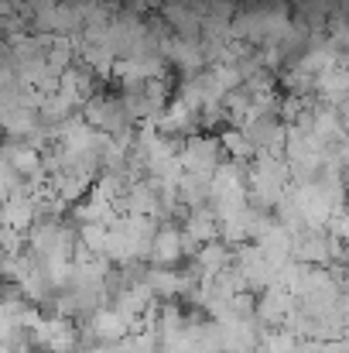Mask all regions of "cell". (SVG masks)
Masks as SVG:
<instances>
[{
    "label": "cell",
    "mask_w": 349,
    "mask_h": 353,
    "mask_svg": "<svg viewBox=\"0 0 349 353\" xmlns=\"http://www.w3.org/2000/svg\"><path fill=\"white\" fill-rule=\"evenodd\" d=\"M0 292H3V281H0Z\"/></svg>",
    "instance_id": "8992f818"
},
{
    "label": "cell",
    "mask_w": 349,
    "mask_h": 353,
    "mask_svg": "<svg viewBox=\"0 0 349 353\" xmlns=\"http://www.w3.org/2000/svg\"><path fill=\"white\" fill-rule=\"evenodd\" d=\"M178 165H182V172H189V175L209 179L213 168L220 165V141H216V137H199V134L189 137L185 148L178 151Z\"/></svg>",
    "instance_id": "6da1fadb"
},
{
    "label": "cell",
    "mask_w": 349,
    "mask_h": 353,
    "mask_svg": "<svg viewBox=\"0 0 349 353\" xmlns=\"http://www.w3.org/2000/svg\"><path fill=\"white\" fill-rule=\"evenodd\" d=\"M192 264H195V271H199L202 278H213V274H220L223 268H230L233 264V250L226 247V243H220V240L202 243L199 254L192 257Z\"/></svg>",
    "instance_id": "3957f363"
},
{
    "label": "cell",
    "mask_w": 349,
    "mask_h": 353,
    "mask_svg": "<svg viewBox=\"0 0 349 353\" xmlns=\"http://www.w3.org/2000/svg\"><path fill=\"white\" fill-rule=\"evenodd\" d=\"M220 144L226 148V154H230L236 165H246V161L257 154V151H253V144L243 137V130H233V127L226 130V134H223V137H220Z\"/></svg>",
    "instance_id": "5b68a950"
},
{
    "label": "cell",
    "mask_w": 349,
    "mask_h": 353,
    "mask_svg": "<svg viewBox=\"0 0 349 353\" xmlns=\"http://www.w3.org/2000/svg\"><path fill=\"white\" fill-rule=\"evenodd\" d=\"M151 268H175L182 257V227L178 223H158V230L151 236V250H147Z\"/></svg>",
    "instance_id": "7a4b0ae2"
},
{
    "label": "cell",
    "mask_w": 349,
    "mask_h": 353,
    "mask_svg": "<svg viewBox=\"0 0 349 353\" xmlns=\"http://www.w3.org/2000/svg\"><path fill=\"white\" fill-rule=\"evenodd\" d=\"M182 230L192 236L195 243H213V240H216V216H213V210H209V206H195V210H189Z\"/></svg>",
    "instance_id": "277c9868"
}]
</instances>
